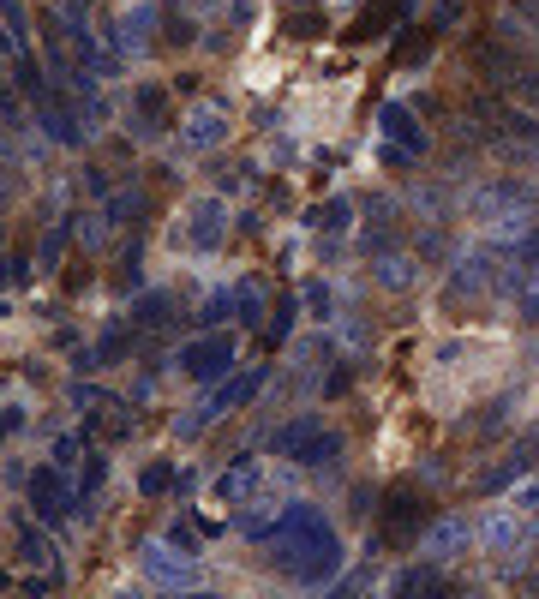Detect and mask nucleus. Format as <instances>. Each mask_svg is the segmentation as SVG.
I'll return each instance as SVG.
<instances>
[{
    "label": "nucleus",
    "mask_w": 539,
    "mask_h": 599,
    "mask_svg": "<svg viewBox=\"0 0 539 599\" xmlns=\"http://www.w3.org/2000/svg\"><path fill=\"white\" fill-rule=\"evenodd\" d=\"M264 546H270L276 576H288L300 588H318V582H330L342 570V540H336V528L312 504H288L276 516V528L264 534Z\"/></svg>",
    "instance_id": "1"
},
{
    "label": "nucleus",
    "mask_w": 539,
    "mask_h": 599,
    "mask_svg": "<svg viewBox=\"0 0 539 599\" xmlns=\"http://www.w3.org/2000/svg\"><path fill=\"white\" fill-rule=\"evenodd\" d=\"M270 450L288 456L294 468H318V462H336V456H342V432L324 426L318 414H300V420H288V426L270 438Z\"/></svg>",
    "instance_id": "2"
},
{
    "label": "nucleus",
    "mask_w": 539,
    "mask_h": 599,
    "mask_svg": "<svg viewBox=\"0 0 539 599\" xmlns=\"http://www.w3.org/2000/svg\"><path fill=\"white\" fill-rule=\"evenodd\" d=\"M498 252L492 246H474V252H462L456 264H450V288H444V300L450 306H480L492 288H498Z\"/></svg>",
    "instance_id": "3"
},
{
    "label": "nucleus",
    "mask_w": 539,
    "mask_h": 599,
    "mask_svg": "<svg viewBox=\"0 0 539 599\" xmlns=\"http://www.w3.org/2000/svg\"><path fill=\"white\" fill-rule=\"evenodd\" d=\"M534 540H539L534 516H522L516 504H504V510H492V516H486V528H480V546H486V552H492L498 564H522Z\"/></svg>",
    "instance_id": "4"
},
{
    "label": "nucleus",
    "mask_w": 539,
    "mask_h": 599,
    "mask_svg": "<svg viewBox=\"0 0 539 599\" xmlns=\"http://www.w3.org/2000/svg\"><path fill=\"white\" fill-rule=\"evenodd\" d=\"M258 384H264V372H234V378H228L222 390H210V396H204L192 414H180V420H174V432H180V438H198V426H204V420H222V414H234L240 402H252V396H258Z\"/></svg>",
    "instance_id": "5"
},
{
    "label": "nucleus",
    "mask_w": 539,
    "mask_h": 599,
    "mask_svg": "<svg viewBox=\"0 0 539 599\" xmlns=\"http://www.w3.org/2000/svg\"><path fill=\"white\" fill-rule=\"evenodd\" d=\"M522 210H539L528 180H486V186L468 198V216H474L480 228H486V222H504V216H522Z\"/></svg>",
    "instance_id": "6"
},
{
    "label": "nucleus",
    "mask_w": 539,
    "mask_h": 599,
    "mask_svg": "<svg viewBox=\"0 0 539 599\" xmlns=\"http://www.w3.org/2000/svg\"><path fill=\"white\" fill-rule=\"evenodd\" d=\"M138 570L150 576V588H162V594H186V588H198V564L180 552V546H144L138 552Z\"/></svg>",
    "instance_id": "7"
},
{
    "label": "nucleus",
    "mask_w": 539,
    "mask_h": 599,
    "mask_svg": "<svg viewBox=\"0 0 539 599\" xmlns=\"http://www.w3.org/2000/svg\"><path fill=\"white\" fill-rule=\"evenodd\" d=\"M24 492H30V510L48 522V528H60L78 504H72V492H66V474L60 468H30L24 474Z\"/></svg>",
    "instance_id": "8"
},
{
    "label": "nucleus",
    "mask_w": 539,
    "mask_h": 599,
    "mask_svg": "<svg viewBox=\"0 0 539 599\" xmlns=\"http://www.w3.org/2000/svg\"><path fill=\"white\" fill-rule=\"evenodd\" d=\"M192 384H216L228 366H234V336H204V342H192V348H180V360H174Z\"/></svg>",
    "instance_id": "9"
},
{
    "label": "nucleus",
    "mask_w": 539,
    "mask_h": 599,
    "mask_svg": "<svg viewBox=\"0 0 539 599\" xmlns=\"http://www.w3.org/2000/svg\"><path fill=\"white\" fill-rule=\"evenodd\" d=\"M426 516H432L426 492H414V486H390L384 492V534L390 540H414L426 528Z\"/></svg>",
    "instance_id": "10"
},
{
    "label": "nucleus",
    "mask_w": 539,
    "mask_h": 599,
    "mask_svg": "<svg viewBox=\"0 0 539 599\" xmlns=\"http://www.w3.org/2000/svg\"><path fill=\"white\" fill-rule=\"evenodd\" d=\"M156 36H162V12H156V0H132V6L120 12V24H114L120 54H150Z\"/></svg>",
    "instance_id": "11"
},
{
    "label": "nucleus",
    "mask_w": 539,
    "mask_h": 599,
    "mask_svg": "<svg viewBox=\"0 0 539 599\" xmlns=\"http://www.w3.org/2000/svg\"><path fill=\"white\" fill-rule=\"evenodd\" d=\"M222 234H228V204L222 198H192V210H186V246L210 252V246H222Z\"/></svg>",
    "instance_id": "12"
},
{
    "label": "nucleus",
    "mask_w": 539,
    "mask_h": 599,
    "mask_svg": "<svg viewBox=\"0 0 539 599\" xmlns=\"http://www.w3.org/2000/svg\"><path fill=\"white\" fill-rule=\"evenodd\" d=\"M378 126H384L390 150H402L408 162H414V156H426V144H432V138H426V126H420L402 102H384V108H378Z\"/></svg>",
    "instance_id": "13"
},
{
    "label": "nucleus",
    "mask_w": 539,
    "mask_h": 599,
    "mask_svg": "<svg viewBox=\"0 0 539 599\" xmlns=\"http://www.w3.org/2000/svg\"><path fill=\"white\" fill-rule=\"evenodd\" d=\"M498 42H510L516 54H534L539 48V0H510L498 12Z\"/></svg>",
    "instance_id": "14"
},
{
    "label": "nucleus",
    "mask_w": 539,
    "mask_h": 599,
    "mask_svg": "<svg viewBox=\"0 0 539 599\" xmlns=\"http://www.w3.org/2000/svg\"><path fill=\"white\" fill-rule=\"evenodd\" d=\"M228 138V114H222V102H198L186 120H180V144L186 150H216Z\"/></svg>",
    "instance_id": "15"
},
{
    "label": "nucleus",
    "mask_w": 539,
    "mask_h": 599,
    "mask_svg": "<svg viewBox=\"0 0 539 599\" xmlns=\"http://www.w3.org/2000/svg\"><path fill=\"white\" fill-rule=\"evenodd\" d=\"M420 540H426V558H432V564H450V558H462V552L474 546V528H468L462 516H444V522H426Z\"/></svg>",
    "instance_id": "16"
},
{
    "label": "nucleus",
    "mask_w": 539,
    "mask_h": 599,
    "mask_svg": "<svg viewBox=\"0 0 539 599\" xmlns=\"http://www.w3.org/2000/svg\"><path fill=\"white\" fill-rule=\"evenodd\" d=\"M396 222H402V204L390 192H366V252H390Z\"/></svg>",
    "instance_id": "17"
},
{
    "label": "nucleus",
    "mask_w": 539,
    "mask_h": 599,
    "mask_svg": "<svg viewBox=\"0 0 539 599\" xmlns=\"http://www.w3.org/2000/svg\"><path fill=\"white\" fill-rule=\"evenodd\" d=\"M372 282L390 288V294H408L420 282V258H402V252H372Z\"/></svg>",
    "instance_id": "18"
},
{
    "label": "nucleus",
    "mask_w": 539,
    "mask_h": 599,
    "mask_svg": "<svg viewBox=\"0 0 539 599\" xmlns=\"http://www.w3.org/2000/svg\"><path fill=\"white\" fill-rule=\"evenodd\" d=\"M174 318H180L174 288H150V294L132 300V324H138V330H162V324H174Z\"/></svg>",
    "instance_id": "19"
},
{
    "label": "nucleus",
    "mask_w": 539,
    "mask_h": 599,
    "mask_svg": "<svg viewBox=\"0 0 539 599\" xmlns=\"http://www.w3.org/2000/svg\"><path fill=\"white\" fill-rule=\"evenodd\" d=\"M258 480H264V468H258V462H234V468H222L216 498H222V504H246V498L258 492Z\"/></svg>",
    "instance_id": "20"
},
{
    "label": "nucleus",
    "mask_w": 539,
    "mask_h": 599,
    "mask_svg": "<svg viewBox=\"0 0 539 599\" xmlns=\"http://www.w3.org/2000/svg\"><path fill=\"white\" fill-rule=\"evenodd\" d=\"M132 108H138V126H144V132H162V126H168V90H162V84H144V90L132 96Z\"/></svg>",
    "instance_id": "21"
},
{
    "label": "nucleus",
    "mask_w": 539,
    "mask_h": 599,
    "mask_svg": "<svg viewBox=\"0 0 539 599\" xmlns=\"http://www.w3.org/2000/svg\"><path fill=\"white\" fill-rule=\"evenodd\" d=\"M426 54H432V30H426V24H408V30H396V54H390L396 66H420Z\"/></svg>",
    "instance_id": "22"
},
{
    "label": "nucleus",
    "mask_w": 539,
    "mask_h": 599,
    "mask_svg": "<svg viewBox=\"0 0 539 599\" xmlns=\"http://www.w3.org/2000/svg\"><path fill=\"white\" fill-rule=\"evenodd\" d=\"M126 426H132V414L120 402H102V396L90 402V432L96 438H126Z\"/></svg>",
    "instance_id": "23"
},
{
    "label": "nucleus",
    "mask_w": 539,
    "mask_h": 599,
    "mask_svg": "<svg viewBox=\"0 0 539 599\" xmlns=\"http://www.w3.org/2000/svg\"><path fill=\"white\" fill-rule=\"evenodd\" d=\"M396 12H402V0H378V6H366V12L348 24V42H366V36H378V30L396 18Z\"/></svg>",
    "instance_id": "24"
},
{
    "label": "nucleus",
    "mask_w": 539,
    "mask_h": 599,
    "mask_svg": "<svg viewBox=\"0 0 539 599\" xmlns=\"http://www.w3.org/2000/svg\"><path fill=\"white\" fill-rule=\"evenodd\" d=\"M144 216H150V198H144L138 186L108 192V222H144Z\"/></svg>",
    "instance_id": "25"
},
{
    "label": "nucleus",
    "mask_w": 539,
    "mask_h": 599,
    "mask_svg": "<svg viewBox=\"0 0 539 599\" xmlns=\"http://www.w3.org/2000/svg\"><path fill=\"white\" fill-rule=\"evenodd\" d=\"M330 354H336V342H330V336H306V342L294 348V360H288V366H294V372H324V366H330Z\"/></svg>",
    "instance_id": "26"
},
{
    "label": "nucleus",
    "mask_w": 539,
    "mask_h": 599,
    "mask_svg": "<svg viewBox=\"0 0 539 599\" xmlns=\"http://www.w3.org/2000/svg\"><path fill=\"white\" fill-rule=\"evenodd\" d=\"M390 588H396V594H456L450 582H438V570H432V564H420V570H402Z\"/></svg>",
    "instance_id": "27"
},
{
    "label": "nucleus",
    "mask_w": 539,
    "mask_h": 599,
    "mask_svg": "<svg viewBox=\"0 0 539 599\" xmlns=\"http://www.w3.org/2000/svg\"><path fill=\"white\" fill-rule=\"evenodd\" d=\"M348 222H354V204H348V198H330V204L312 210V228H318V234H348Z\"/></svg>",
    "instance_id": "28"
},
{
    "label": "nucleus",
    "mask_w": 539,
    "mask_h": 599,
    "mask_svg": "<svg viewBox=\"0 0 539 599\" xmlns=\"http://www.w3.org/2000/svg\"><path fill=\"white\" fill-rule=\"evenodd\" d=\"M138 492H144V498H162V492H180V468H174V462H150V468L138 474Z\"/></svg>",
    "instance_id": "29"
},
{
    "label": "nucleus",
    "mask_w": 539,
    "mask_h": 599,
    "mask_svg": "<svg viewBox=\"0 0 539 599\" xmlns=\"http://www.w3.org/2000/svg\"><path fill=\"white\" fill-rule=\"evenodd\" d=\"M108 228H114L108 216H78V222H72V234H78L84 252H102V246H108Z\"/></svg>",
    "instance_id": "30"
},
{
    "label": "nucleus",
    "mask_w": 539,
    "mask_h": 599,
    "mask_svg": "<svg viewBox=\"0 0 539 599\" xmlns=\"http://www.w3.org/2000/svg\"><path fill=\"white\" fill-rule=\"evenodd\" d=\"M234 312H240L246 324H258V318H264V282H258V276H246V282H240V294H234Z\"/></svg>",
    "instance_id": "31"
},
{
    "label": "nucleus",
    "mask_w": 539,
    "mask_h": 599,
    "mask_svg": "<svg viewBox=\"0 0 539 599\" xmlns=\"http://www.w3.org/2000/svg\"><path fill=\"white\" fill-rule=\"evenodd\" d=\"M18 552H24V558H30L36 570H48V576H54V546H48V540H42V534H36L30 522H24V534H18Z\"/></svg>",
    "instance_id": "32"
},
{
    "label": "nucleus",
    "mask_w": 539,
    "mask_h": 599,
    "mask_svg": "<svg viewBox=\"0 0 539 599\" xmlns=\"http://www.w3.org/2000/svg\"><path fill=\"white\" fill-rule=\"evenodd\" d=\"M414 210H420L426 222H444V216H450V198H444V186H414Z\"/></svg>",
    "instance_id": "33"
},
{
    "label": "nucleus",
    "mask_w": 539,
    "mask_h": 599,
    "mask_svg": "<svg viewBox=\"0 0 539 599\" xmlns=\"http://www.w3.org/2000/svg\"><path fill=\"white\" fill-rule=\"evenodd\" d=\"M420 258H432V264L450 258V234H444V228H426V234H420Z\"/></svg>",
    "instance_id": "34"
},
{
    "label": "nucleus",
    "mask_w": 539,
    "mask_h": 599,
    "mask_svg": "<svg viewBox=\"0 0 539 599\" xmlns=\"http://www.w3.org/2000/svg\"><path fill=\"white\" fill-rule=\"evenodd\" d=\"M330 306H336V300H330V282H306V312H312V318H330Z\"/></svg>",
    "instance_id": "35"
},
{
    "label": "nucleus",
    "mask_w": 539,
    "mask_h": 599,
    "mask_svg": "<svg viewBox=\"0 0 539 599\" xmlns=\"http://www.w3.org/2000/svg\"><path fill=\"white\" fill-rule=\"evenodd\" d=\"M228 318H234V294L222 288V294H210V300H204V324H228Z\"/></svg>",
    "instance_id": "36"
},
{
    "label": "nucleus",
    "mask_w": 539,
    "mask_h": 599,
    "mask_svg": "<svg viewBox=\"0 0 539 599\" xmlns=\"http://www.w3.org/2000/svg\"><path fill=\"white\" fill-rule=\"evenodd\" d=\"M126 348H132V336H126V330L114 324V330H102V348H96V360H120Z\"/></svg>",
    "instance_id": "37"
},
{
    "label": "nucleus",
    "mask_w": 539,
    "mask_h": 599,
    "mask_svg": "<svg viewBox=\"0 0 539 599\" xmlns=\"http://www.w3.org/2000/svg\"><path fill=\"white\" fill-rule=\"evenodd\" d=\"M510 90H516V96H522V102H528V108H539V66H522V72H516V84H510Z\"/></svg>",
    "instance_id": "38"
},
{
    "label": "nucleus",
    "mask_w": 539,
    "mask_h": 599,
    "mask_svg": "<svg viewBox=\"0 0 539 599\" xmlns=\"http://www.w3.org/2000/svg\"><path fill=\"white\" fill-rule=\"evenodd\" d=\"M288 36H324V12H294V18H288Z\"/></svg>",
    "instance_id": "39"
},
{
    "label": "nucleus",
    "mask_w": 539,
    "mask_h": 599,
    "mask_svg": "<svg viewBox=\"0 0 539 599\" xmlns=\"http://www.w3.org/2000/svg\"><path fill=\"white\" fill-rule=\"evenodd\" d=\"M462 0H438V12H432V30H450V24H462Z\"/></svg>",
    "instance_id": "40"
},
{
    "label": "nucleus",
    "mask_w": 539,
    "mask_h": 599,
    "mask_svg": "<svg viewBox=\"0 0 539 599\" xmlns=\"http://www.w3.org/2000/svg\"><path fill=\"white\" fill-rule=\"evenodd\" d=\"M288 330H294V300H282V306H276V324H270V336H264V342H288Z\"/></svg>",
    "instance_id": "41"
},
{
    "label": "nucleus",
    "mask_w": 539,
    "mask_h": 599,
    "mask_svg": "<svg viewBox=\"0 0 539 599\" xmlns=\"http://www.w3.org/2000/svg\"><path fill=\"white\" fill-rule=\"evenodd\" d=\"M198 12H228V18H252V0H198Z\"/></svg>",
    "instance_id": "42"
},
{
    "label": "nucleus",
    "mask_w": 539,
    "mask_h": 599,
    "mask_svg": "<svg viewBox=\"0 0 539 599\" xmlns=\"http://www.w3.org/2000/svg\"><path fill=\"white\" fill-rule=\"evenodd\" d=\"M510 504H516L522 516H534V522H539V480H522V492H516Z\"/></svg>",
    "instance_id": "43"
},
{
    "label": "nucleus",
    "mask_w": 539,
    "mask_h": 599,
    "mask_svg": "<svg viewBox=\"0 0 539 599\" xmlns=\"http://www.w3.org/2000/svg\"><path fill=\"white\" fill-rule=\"evenodd\" d=\"M354 390V366H336L330 378H324V396H348Z\"/></svg>",
    "instance_id": "44"
},
{
    "label": "nucleus",
    "mask_w": 539,
    "mask_h": 599,
    "mask_svg": "<svg viewBox=\"0 0 539 599\" xmlns=\"http://www.w3.org/2000/svg\"><path fill=\"white\" fill-rule=\"evenodd\" d=\"M162 36H168V42H192V18H174V12H168V18H162Z\"/></svg>",
    "instance_id": "45"
},
{
    "label": "nucleus",
    "mask_w": 539,
    "mask_h": 599,
    "mask_svg": "<svg viewBox=\"0 0 539 599\" xmlns=\"http://www.w3.org/2000/svg\"><path fill=\"white\" fill-rule=\"evenodd\" d=\"M66 234H72V228H54V234L42 240V264H60V252H66Z\"/></svg>",
    "instance_id": "46"
},
{
    "label": "nucleus",
    "mask_w": 539,
    "mask_h": 599,
    "mask_svg": "<svg viewBox=\"0 0 539 599\" xmlns=\"http://www.w3.org/2000/svg\"><path fill=\"white\" fill-rule=\"evenodd\" d=\"M102 474H108V462H102V456H84V492H96Z\"/></svg>",
    "instance_id": "47"
},
{
    "label": "nucleus",
    "mask_w": 539,
    "mask_h": 599,
    "mask_svg": "<svg viewBox=\"0 0 539 599\" xmlns=\"http://www.w3.org/2000/svg\"><path fill=\"white\" fill-rule=\"evenodd\" d=\"M78 450H84L78 438H60V444H54V468H66V462H78Z\"/></svg>",
    "instance_id": "48"
},
{
    "label": "nucleus",
    "mask_w": 539,
    "mask_h": 599,
    "mask_svg": "<svg viewBox=\"0 0 539 599\" xmlns=\"http://www.w3.org/2000/svg\"><path fill=\"white\" fill-rule=\"evenodd\" d=\"M66 396H72V408H90V402H96V390H90V384H72Z\"/></svg>",
    "instance_id": "49"
},
{
    "label": "nucleus",
    "mask_w": 539,
    "mask_h": 599,
    "mask_svg": "<svg viewBox=\"0 0 539 599\" xmlns=\"http://www.w3.org/2000/svg\"><path fill=\"white\" fill-rule=\"evenodd\" d=\"M336 6H360V0H336Z\"/></svg>",
    "instance_id": "50"
},
{
    "label": "nucleus",
    "mask_w": 539,
    "mask_h": 599,
    "mask_svg": "<svg viewBox=\"0 0 539 599\" xmlns=\"http://www.w3.org/2000/svg\"><path fill=\"white\" fill-rule=\"evenodd\" d=\"M534 360H539V342H534Z\"/></svg>",
    "instance_id": "51"
}]
</instances>
